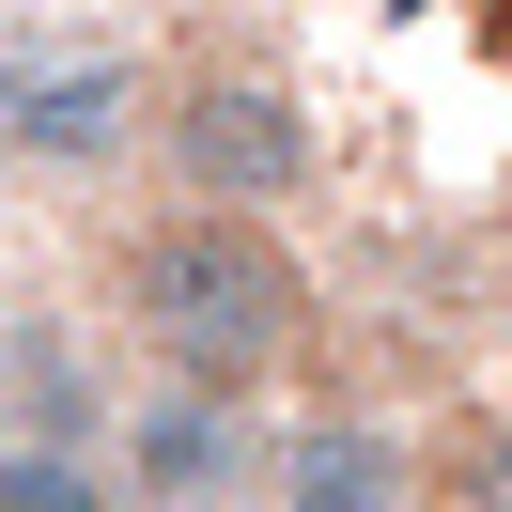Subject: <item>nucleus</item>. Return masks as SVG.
Wrapping results in <instances>:
<instances>
[{"label": "nucleus", "instance_id": "f257e3e1", "mask_svg": "<svg viewBox=\"0 0 512 512\" xmlns=\"http://www.w3.org/2000/svg\"><path fill=\"white\" fill-rule=\"evenodd\" d=\"M109 311H125V357L171 388H233V404H264V388L311 357V264H295L280 218H233V202H171V218H140L125 249H109Z\"/></svg>", "mask_w": 512, "mask_h": 512}, {"label": "nucleus", "instance_id": "f03ea898", "mask_svg": "<svg viewBox=\"0 0 512 512\" xmlns=\"http://www.w3.org/2000/svg\"><path fill=\"white\" fill-rule=\"evenodd\" d=\"M156 94L171 63L125 32H94V16H0V171L16 187H125V171H156Z\"/></svg>", "mask_w": 512, "mask_h": 512}, {"label": "nucleus", "instance_id": "7ed1b4c3", "mask_svg": "<svg viewBox=\"0 0 512 512\" xmlns=\"http://www.w3.org/2000/svg\"><path fill=\"white\" fill-rule=\"evenodd\" d=\"M156 171L171 202H233V218H280V202H311L326 140H311V94H295L280 63H171L156 94Z\"/></svg>", "mask_w": 512, "mask_h": 512}, {"label": "nucleus", "instance_id": "20e7f679", "mask_svg": "<svg viewBox=\"0 0 512 512\" xmlns=\"http://www.w3.org/2000/svg\"><path fill=\"white\" fill-rule=\"evenodd\" d=\"M109 466H125L140 512H249L264 481H280V435H264V404H233V388L140 373L125 419H109Z\"/></svg>", "mask_w": 512, "mask_h": 512}, {"label": "nucleus", "instance_id": "39448f33", "mask_svg": "<svg viewBox=\"0 0 512 512\" xmlns=\"http://www.w3.org/2000/svg\"><path fill=\"white\" fill-rule=\"evenodd\" d=\"M140 373H109V326L78 311H0V450H109Z\"/></svg>", "mask_w": 512, "mask_h": 512}, {"label": "nucleus", "instance_id": "423d86ee", "mask_svg": "<svg viewBox=\"0 0 512 512\" xmlns=\"http://www.w3.org/2000/svg\"><path fill=\"white\" fill-rule=\"evenodd\" d=\"M280 512H419V435L373 404H326L280 435V481H264Z\"/></svg>", "mask_w": 512, "mask_h": 512}, {"label": "nucleus", "instance_id": "0eeeda50", "mask_svg": "<svg viewBox=\"0 0 512 512\" xmlns=\"http://www.w3.org/2000/svg\"><path fill=\"white\" fill-rule=\"evenodd\" d=\"M0 512H140L109 450H0Z\"/></svg>", "mask_w": 512, "mask_h": 512}, {"label": "nucleus", "instance_id": "6e6552de", "mask_svg": "<svg viewBox=\"0 0 512 512\" xmlns=\"http://www.w3.org/2000/svg\"><path fill=\"white\" fill-rule=\"evenodd\" d=\"M466 512H512V404L466 435Z\"/></svg>", "mask_w": 512, "mask_h": 512}]
</instances>
